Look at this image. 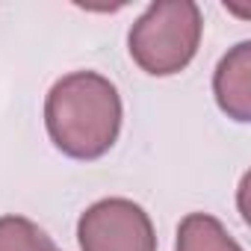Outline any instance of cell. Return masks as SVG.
<instances>
[{
    "label": "cell",
    "instance_id": "cell-1",
    "mask_svg": "<svg viewBox=\"0 0 251 251\" xmlns=\"http://www.w3.org/2000/svg\"><path fill=\"white\" fill-rule=\"evenodd\" d=\"M45 124L53 145L65 157L98 160L118 139L121 98L103 74L74 71L50 89Z\"/></svg>",
    "mask_w": 251,
    "mask_h": 251
},
{
    "label": "cell",
    "instance_id": "cell-2",
    "mask_svg": "<svg viewBox=\"0 0 251 251\" xmlns=\"http://www.w3.org/2000/svg\"><path fill=\"white\" fill-rule=\"evenodd\" d=\"M201 9L192 0H160L145 9V15L130 30V56L133 62L154 74L169 77L183 71L201 42Z\"/></svg>",
    "mask_w": 251,
    "mask_h": 251
},
{
    "label": "cell",
    "instance_id": "cell-3",
    "mask_svg": "<svg viewBox=\"0 0 251 251\" xmlns=\"http://www.w3.org/2000/svg\"><path fill=\"white\" fill-rule=\"evenodd\" d=\"M80 251H157L151 216L127 198H103L77 222Z\"/></svg>",
    "mask_w": 251,
    "mask_h": 251
},
{
    "label": "cell",
    "instance_id": "cell-4",
    "mask_svg": "<svg viewBox=\"0 0 251 251\" xmlns=\"http://www.w3.org/2000/svg\"><path fill=\"white\" fill-rule=\"evenodd\" d=\"M213 92L233 121H251V45L239 42L216 68Z\"/></svg>",
    "mask_w": 251,
    "mask_h": 251
},
{
    "label": "cell",
    "instance_id": "cell-5",
    "mask_svg": "<svg viewBox=\"0 0 251 251\" xmlns=\"http://www.w3.org/2000/svg\"><path fill=\"white\" fill-rule=\"evenodd\" d=\"M177 251H242L225 225L207 213H189L177 227Z\"/></svg>",
    "mask_w": 251,
    "mask_h": 251
},
{
    "label": "cell",
    "instance_id": "cell-6",
    "mask_svg": "<svg viewBox=\"0 0 251 251\" xmlns=\"http://www.w3.org/2000/svg\"><path fill=\"white\" fill-rule=\"evenodd\" d=\"M0 251H62L36 222L24 216H0Z\"/></svg>",
    "mask_w": 251,
    "mask_h": 251
}]
</instances>
